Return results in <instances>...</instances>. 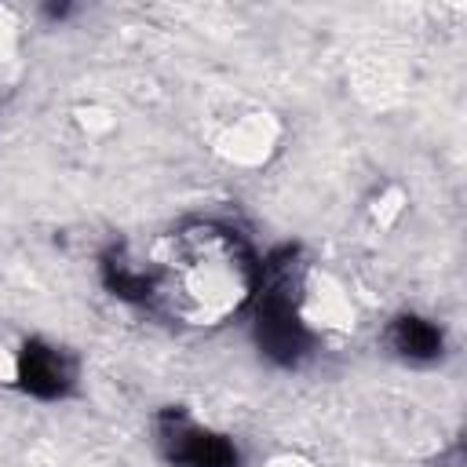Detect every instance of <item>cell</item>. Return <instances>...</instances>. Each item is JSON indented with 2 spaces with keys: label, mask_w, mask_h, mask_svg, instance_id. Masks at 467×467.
<instances>
[{
  "label": "cell",
  "mask_w": 467,
  "mask_h": 467,
  "mask_svg": "<svg viewBox=\"0 0 467 467\" xmlns=\"http://www.w3.org/2000/svg\"><path fill=\"white\" fill-rule=\"evenodd\" d=\"M150 306L182 325H219L255 292V259L241 234L219 223H190L175 230L142 266Z\"/></svg>",
  "instance_id": "obj_1"
},
{
  "label": "cell",
  "mask_w": 467,
  "mask_h": 467,
  "mask_svg": "<svg viewBox=\"0 0 467 467\" xmlns=\"http://www.w3.org/2000/svg\"><path fill=\"white\" fill-rule=\"evenodd\" d=\"M296 274H292V252L270 259V285L263 288V306H259V325H255V336H259V347L281 361V365H292L303 358L306 350V328L303 321L296 317Z\"/></svg>",
  "instance_id": "obj_2"
},
{
  "label": "cell",
  "mask_w": 467,
  "mask_h": 467,
  "mask_svg": "<svg viewBox=\"0 0 467 467\" xmlns=\"http://www.w3.org/2000/svg\"><path fill=\"white\" fill-rule=\"evenodd\" d=\"M390 343L398 354H405L412 361H427L441 350V332L423 317H398L390 328Z\"/></svg>",
  "instance_id": "obj_5"
},
{
  "label": "cell",
  "mask_w": 467,
  "mask_h": 467,
  "mask_svg": "<svg viewBox=\"0 0 467 467\" xmlns=\"http://www.w3.org/2000/svg\"><path fill=\"white\" fill-rule=\"evenodd\" d=\"M18 379L29 394L36 398H55L69 387V361L44 343H26L22 358H18Z\"/></svg>",
  "instance_id": "obj_4"
},
{
  "label": "cell",
  "mask_w": 467,
  "mask_h": 467,
  "mask_svg": "<svg viewBox=\"0 0 467 467\" xmlns=\"http://www.w3.org/2000/svg\"><path fill=\"white\" fill-rule=\"evenodd\" d=\"M161 438H164V449L175 463H186V467H237V449L223 434L201 431V427L186 423L175 412H168L161 420Z\"/></svg>",
  "instance_id": "obj_3"
}]
</instances>
